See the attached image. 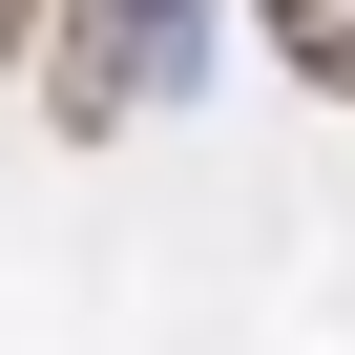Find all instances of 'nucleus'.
Here are the masks:
<instances>
[{"label": "nucleus", "mask_w": 355, "mask_h": 355, "mask_svg": "<svg viewBox=\"0 0 355 355\" xmlns=\"http://www.w3.org/2000/svg\"><path fill=\"white\" fill-rule=\"evenodd\" d=\"M167 84H189V0H63V42H42V105L105 146V125H146Z\"/></svg>", "instance_id": "obj_1"}, {"label": "nucleus", "mask_w": 355, "mask_h": 355, "mask_svg": "<svg viewBox=\"0 0 355 355\" xmlns=\"http://www.w3.org/2000/svg\"><path fill=\"white\" fill-rule=\"evenodd\" d=\"M251 21H272V63H293L313 105H355V0H251Z\"/></svg>", "instance_id": "obj_2"}, {"label": "nucleus", "mask_w": 355, "mask_h": 355, "mask_svg": "<svg viewBox=\"0 0 355 355\" xmlns=\"http://www.w3.org/2000/svg\"><path fill=\"white\" fill-rule=\"evenodd\" d=\"M21 42H42V0H0V63H21Z\"/></svg>", "instance_id": "obj_3"}]
</instances>
